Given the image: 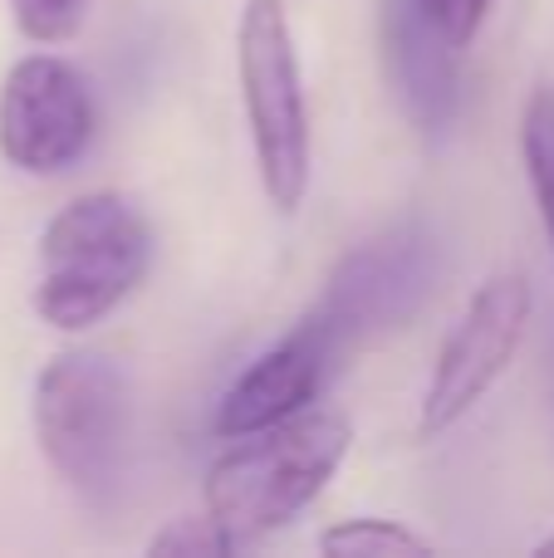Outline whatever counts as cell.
I'll use <instances>...</instances> for the list:
<instances>
[{
    "instance_id": "obj_5",
    "label": "cell",
    "mask_w": 554,
    "mask_h": 558,
    "mask_svg": "<svg viewBox=\"0 0 554 558\" xmlns=\"http://www.w3.org/2000/svg\"><path fill=\"white\" fill-rule=\"evenodd\" d=\"M530 308H535V289H530V279L520 270H496L486 284H477L471 304L461 308L457 328L447 333L437 363H432L422 412H418L422 436L451 432L461 416L486 402V392L516 363Z\"/></svg>"
},
{
    "instance_id": "obj_15",
    "label": "cell",
    "mask_w": 554,
    "mask_h": 558,
    "mask_svg": "<svg viewBox=\"0 0 554 558\" xmlns=\"http://www.w3.org/2000/svg\"><path fill=\"white\" fill-rule=\"evenodd\" d=\"M535 554H545V558L554 554V534H545V539H540V544H535Z\"/></svg>"
},
{
    "instance_id": "obj_3",
    "label": "cell",
    "mask_w": 554,
    "mask_h": 558,
    "mask_svg": "<svg viewBox=\"0 0 554 558\" xmlns=\"http://www.w3.org/2000/svg\"><path fill=\"white\" fill-rule=\"evenodd\" d=\"M236 78H241L245 128H251L255 177L265 202L294 216L314 177V128L304 98L300 45L290 25V0H245L236 20Z\"/></svg>"
},
{
    "instance_id": "obj_9",
    "label": "cell",
    "mask_w": 554,
    "mask_h": 558,
    "mask_svg": "<svg viewBox=\"0 0 554 558\" xmlns=\"http://www.w3.org/2000/svg\"><path fill=\"white\" fill-rule=\"evenodd\" d=\"M383 78L418 133H442L461 108V49L437 29L422 0H383Z\"/></svg>"
},
{
    "instance_id": "obj_7",
    "label": "cell",
    "mask_w": 554,
    "mask_h": 558,
    "mask_svg": "<svg viewBox=\"0 0 554 558\" xmlns=\"http://www.w3.org/2000/svg\"><path fill=\"white\" fill-rule=\"evenodd\" d=\"M432 279H437L432 241L418 226H393V231L373 235L344 255L314 308L329 318L344 343H353V338L408 324L427 304Z\"/></svg>"
},
{
    "instance_id": "obj_13",
    "label": "cell",
    "mask_w": 554,
    "mask_h": 558,
    "mask_svg": "<svg viewBox=\"0 0 554 558\" xmlns=\"http://www.w3.org/2000/svg\"><path fill=\"white\" fill-rule=\"evenodd\" d=\"M94 0H10L15 29L29 45H64L84 29Z\"/></svg>"
},
{
    "instance_id": "obj_2",
    "label": "cell",
    "mask_w": 554,
    "mask_h": 558,
    "mask_svg": "<svg viewBox=\"0 0 554 558\" xmlns=\"http://www.w3.org/2000/svg\"><path fill=\"white\" fill-rule=\"evenodd\" d=\"M153 226L123 192H84L39 235L35 314L59 333L104 324L153 270Z\"/></svg>"
},
{
    "instance_id": "obj_6",
    "label": "cell",
    "mask_w": 554,
    "mask_h": 558,
    "mask_svg": "<svg viewBox=\"0 0 554 558\" xmlns=\"http://www.w3.org/2000/svg\"><path fill=\"white\" fill-rule=\"evenodd\" d=\"M98 108L88 78L55 49L15 59L0 78V157L25 177H59L88 153Z\"/></svg>"
},
{
    "instance_id": "obj_4",
    "label": "cell",
    "mask_w": 554,
    "mask_h": 558,
    "mask_svg": "<svg viewBox=\"0 0 554 558\" xmlns=\"http://www.w3.org/2000/svg\"><path fill=\"white\" fill-rule=\"evenodd\" d=\"M35 441L49 471L84 500L113 495L128 456V377L98 348H64L35 377Z\"/></svg>"
},
{
    "instance_id": "obj_14",
    "label": "cell",
    "mask_w": 554,
    "mask_h": 558,
    "mask_svg": "<svg viewBox=\"0 0 554 558\" xmlns=\"http://www.w3.org/2000/svg\"><path fill=\"white\" fill-rule=\"evenodd\" d=\"M491 5H496V0H422V10L437 20V29L457 49L477 45V35H481V25H486Z\"/></svg>"
},
{
    "instance_id": "obj_10",
    "label": "cell",
    "mask_w": 554,
    "mask_h": 558,
    "mask_svg": "<svg viewBox=\"0 0 554 558\" xmlns=\"http://www.w3.org/2000/svg\"><path fill=\"white\" fill-rule=\"evenodd\" d=\"M520 162H526V182L535 196L540 226H545L554 245V84H540L526 98L520 113Z\"/></svg>"
},
{
    "instance_id": "obj_8",
    "label": "cell",
    "mask_w": 554,
    "mask_h": 558,
    "mask_svg": "<svg viewBox=\"0 0 554 558\" xmlns=\"http://www.w3.org/2000/svg\"><path fill=\"white\" fill-rule=\"evenodd\" d=\"M339 348H344V338L334 333V324L320 314V308H310L280 343L265 348V353L221 392L216 416H212V432L221 436V441H236V436L265 432V426L304 412V407L320 397Z\"/></svg>"
},
{
    "instance_id": "obj_11",
    "label": "cell",
    "mask_w": 554,
    "mask_h": 558,
    "mask_svg": "<svg viewBox=\"0 0 554 558\" xmlns=\"http://www.w3.org/2000/svg\"><path fill=\"white\" fill-rule=\"evenodd\" d=\"M320 554H329V558H427L432 539H422L402 520L353 514V520H339L320 534Z\"/></svg>"
},
{
    "instance_id": "obj_12",
    "label": "cell",
    "mask_w": 554,
    "mask_h": 558,
    "mask_svg": "<svg viewBox=\"0 0 554 558\" xmlns=\"http://www.w3.org/2000/svg\"><path fill=\"white\" fill-rule=\"evenodd\" d=\"M245 544L216 520L212 510L202 505V514H177L167 520L162 530L147 539V554H167V558H206V554H241Z\"/></svg>"
},
{
    "instance_id": "obj_1",
    "label": "cell",
    "mask_w": 554,
    "mask_h": 558,
    "mask_svg": "<svg viewBox=\"0 0 554 558\" xmlns=\"http://www.w3.org/2000/svg\"><path fill=\"white\" fill-rule=\"evenodd\" d=\"M353 446L349 416L304 407L265 432L236 436L212 465H206L202 505L251 549L265 534L300 520L324 485L339 475Z\"/></svg>"
}]
</instances>
